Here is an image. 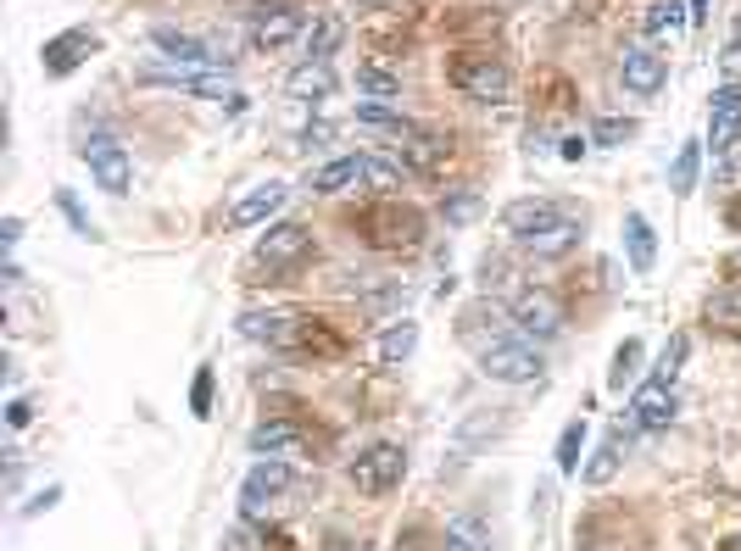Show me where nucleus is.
I'll return each mask as SVG.
<instances>
[{
	"mask_svg": "<svg viewBox=\"0 0 741 551\" xmlns=\"http://www.w3.org/2000/svg\"><path fill=\"white\" fill-rule=\"evenodd\" d=\"M352 234L374 251H419L424 245V212L401 196H374L363 212H352Z\"/></svg>",
	"mask_w": 741,
	"mask_h": 551,
	"instance_id": "nucleus-1",
	"label": "nucleus"
},
{
	"mask_svg": "<svg viewBox=\"0 0 741 551\" xmlns=\"http://www.w3.org/2000/svg\"><path fill=\"white\" fill-rule=\"evenodd\" d=\"M446 84L463 101H479V107H497V101L513 96V73L490 51H452L446 56Z\"/></svg>",
	"mask_w": 741,
	"mask_h": 551,
	"instance_id": "nucleus-2",
	"label": "nucleus"
},
{
	"mask_svg": "<svg viewBox=\"0 0 741 551\" xmlns=\"http://www.w3.org/2000/svg\"><path fill=\"white\" fill-rule=\"evenodd\" d=\"M312 256V229L307 223H274L263 240H257V251H252V285H257V273H268V285H285V273H296L301 262Z\"/></svg>",
	"mask_w": 741,
	"mask_h": 551,
	"instance_id": "nucleus-3",
	"label": "nucleus"
},
{
	"mask_svg": "<svg viewBox=\"0 0 741 551\" xmlns=\"http://www.w3.org/2000/svg\"><path fill=\"white\" fill-rule=\"evenodd\" d=\"M140 78H145V84H168V89H185V96L229 101L234 112L245 107V96L234 89V73H229V67H185V62H151Z\"/></svg>",
	"mask_w": 741,
	"mask_h": 551,
	"instance_id": "nucleus-4",
	"label": "nucleus"
},
{
	"mask_svg": "<svg viewBox=\"0 0 741 551\" xmlns=\"http://www.w3.org/2000/svg\"><path fill=\"white\" fill-rule=\"evenodd\" d=\"M401 474H407V451H401V445H390V440H379V445L357 451V456H352V469H346V480H352V491H357V496H390V491L401 485Z\"/></svg>",
	"mask_w": 741,
	"mask_h": 551,
	"instance_id": "nucleus-5",
	"label": "nucleus"
},
{
	"mask_svg": "<svg viewBox=\"0 0 741 551\" xmlns=\"http://www.w3.org/2000/svg\"><path fill=\"white\" fill-rule=\"evenodd\" d=\"M479 374L497 385H535L541 379V351L530 340H490L479 351Z\"/></svg>",
	"mask_w": 741,
	"mask_h": 551,
	"instance_id": "nucleus-6",
	"label": "nucleus"
},
{
	"mask_svg": "<svg viewBox=\"0 0 741 551\" xmlns=\"http://www.w3.org/2000/svg\"><path fill=\"white\" fill-rule=\"evenodd\" d=\"M307 23H312V0H257L252 40L268 45V51H279V45H290Z\"/></svg>",
	"mask_w": 741,
	"mask_h": 551,
	"instance_id": "nucleus-7",
	"label": "nucleus"
},
{
	"mask_svg": "<svg viewBox=\"0 0 741 551\" xmlns=\"http://www.w3.org/2000/svg\"><path fill=\"white\" fill-rule=\"evenodd\" d=\"M285 491H290V463H285V456H257L252 474H245V485H240V518L257 524Z\"/></svg>",
	"mask_w": 741,
	"mask_h": 551,
	"instance_id": "nucleus-8",
	"label": "nucleus"
},
{
	"mask_svg": "<svg viewBox=\"0 0 741 551\" xmlns=\"http://www.w3.org/2000/svg\"><path fill=\"white\" fill-rule=\"evenodd\" d=\"M78 156L90 162V173H96V184L112 196V201H123L129 196V184H134V162H129V151L112 140V134H90L85 145H78Z\"/></svg>",
	"mask_w": 741,
	"mask_h": 551,
	"instance_id": "nucleus-9",
	"label": "nucleus"
},
{
	"mask_svg": "<svg viewBox=\"0 0 741 551\" xmlns=\"http://www.w3.org/2000/svg\"><path fill=\"white\" fill-rule=\"evenodd\" d=\"M619 78H624V89L630 96H657V89L670 84V56L657 51V45H646V40H635V45H624V56H619Z\"/></svg>",
	"mask_w": 741,
	"mask_h": 551,
	"instance_id": "nucleus-10",
	"label": "nucleus"
},
{
	"mask_svg": "<svg viewBox=\"0 0 741 551\" xmlns=\"http://www.w3.org/2000/svg\"><path fill=\"white\" fill-rule=\"evenodd\" d=\"M151 45L168 56V62H185V67H229V51L201 40V34H185V29H151Z\"/></svg>",
	"mask_w": 741,
	"mask_h": 551,
	"instance_id": "nucleus-11",
	"label": "nucleus"
},
{
	"mask_svg": "<svg viewBox=\"0 0 741 551\" xmlns=\"http://www.w3.org/2000/svg\"><path fill=\"white\" fill-rule=\"evenodd\" d=\"M396 162L401 167H413V173H441L446 162H452V140L446 134H430V129H407L401 140H396Z\"/></svg>",
	"mask_w": 741,
	"mask_h": 551,
	"instance_id": "nucleus-12",
	"label": "nucleus"
},
{
	"mask_svg": "<svg viewBox=\"0 0 741 551\" xmlns=\"http://www.w3.org/2000/svg\"><path fill=\"white\" fill-rule=\"evenodd\" d=\"M101 51V40L90 34V29H67V34H56V40H45V73L51 78H67V73H78V67H85L90 56Z\"/></svg>",
	"mask_w": 741,
	"mask_h": 551,
	"instance_id": "nucleus-13",
	"label": "nucleus"
},
{
	"mask_svg": "<svg viewBox=\"0 0 741 551\" xmlns=\"http://www.w3.org/2000/svg\"><path fill=\"white\" fill-rule=\"evenodd\" d=\"M513 323L524 334H535V340H552V334H563V307L552 301V290H519L513 296Z\"/></svg>",
	"mask_w": 741,
	"mask_h": 551,
	"instance_id": "nucleus-14",
	"label": "nucleus"
},
{
	"mask_svg": "<svg viewBox=\"0 0 741 551\" xmlns=\"http://www.w3.org/2000/svg\"><path fill=\"white\" fill-rule=\"evenodd\" d=\"M675 385H664V379H646V385H635V396H630V423L635 429H670V418H675Z\"/></svg>",
	"mask_w": 741,
	"mask_h": 551,
	"instance_id": "nucleus-15",
	"label": "nucleus"
},
{
	"mask_svg": "<svg viewBox=\"0 0 741 551\" xmlns=\"http://www.w3.org/2000/svg\"><path fill=\"white\" fill-rule=\"evenodd\" d=\"M285 201H290V190H285L279 178H268V184H252V190H245V196L234 201L229 223H234V229H257V223H268V218H274Z\"/></svg>",
	"mask_w": 741,
	"mask_h": 551,
	"instance_id": "nucleus-16",
	"label": "nucleus"
},
{
	"mask_svg": "<svg viewBox=\"0 0 741 551\" xmlns=\"http://www.w3.org/2000/svg\"><path fill=\"white\" fill-rule=\"evenodd\" d=\"M240 334H245V340H263V345H274V351H296L301 312H245V318H240Z\"/></svg>",
	"mask_w": 741,
	"mask_h": 551,
	"instance_id": "nucleus-17",
	"label": "nucleus"
},
{
	"mask_svg": "<svg viewBox=\"0 0 741 551\" xmlns=\"http://www.w3.org/2000/svg\"><path fill=\"white\" fill-rule=\"evenodd\" d=\"M307 429L301 423H290V418H263L257 429H252V451L257 456H307Z\"/></svg>",
	"mask_w": 741,
	"mask_h": 551,
	"instance_id": "nucleus-18",
	"label": "nucleus"
},
{
	"mask_svg": "<svg viewBox=\"0 0 741 551\" xmlns=\"http://www.w3.org/2000/svg\"><path fill=\"white\" fill-rule=\"evenodd\" d=\"M552 223H563V207H557V201H513V207L502 212V229H508L519 245H530V240L546 234Z\"/></svg>",
	"mask_w": 741,
	"mask_h": 551,
	"instance_id": "nucleus-19",
	"label": "nucleus"
},
{
	"mask_svg": "<svg viewBox=\"0 0 741 551\" xmlns=\"http://www.w3.org/2000/svg\"><path fill=\"white\" fill-rule=\"evenodd\" d=\"M312 196H346V190H363V156H335L323 162L312 178H307Z\"/></svg>",
	"mask_w": 741,
	"mask_h": 551,
	"instance_id": "nucleus-20",
	"label": "nucleus"
},
{
	"mask_svg": "<svg viewBox=\"0 0 741 551\" xmlns=\"http://www.w3.org/2000/svg\"><path fill=\"white\" fill-rule=\"evenodd\" d=\"M296 351H307V356H341V351H346V334H341V329H329V318H312V312H301V334H296Z\"/></svg>",
	"mask_w": 741,
	"mask_h": 551,
	"instance_id": "nucleus-21",
	"label": "nucleus"
},
{
	"mask_svg": "<svg viewBox=\"0 0 741 551\" xmlns=\"http://www.w3.org/2000/svg\"><path fill=\"white\" fill-rule=\"evenodd\" d=\"M624 256H630V273H652V262H657V234L641 212L624 218Z\"/></svg>",
	"mask_w": 741,
	"mask_h": 551,
	"instance_id": "nucleus-22",
	"label": "nucleus"
},
{
	"mask_svg": "<svg viewBox=\"0 0 741 551\" xmlns=\"http://www.w3.org/2000/svg\"><path fill=\"white\" fill-rule=\"evenodd\" d=\"M285 89L296 101H323L329 89H335V73H329V62H301L290 78H285Z\"/></svg>",
	"mask_w": 741,
	"mask_h": 551,
	"instance_id": "nucleus-23",
	"label": "nucleus"
},
{
	"mask_svg": "<svg viewBox=\"0 0 741 551\" xmlns=\"http://www.w3.org/2000/svg\"><path fill=\"white\" fill-rule=\"evenodd\" d=\"M441 551H490V524H485V518H474V513L452 518V524H446V535H441Z\"/></svg>",
	"mask_w": 741,
	"mask_h": 551,
	"instance_id": "nucleus-24",
	"label": "nucleus"
},
{
	"mask_svg": "<svg viewBox=\"0 0 741 551\" xmlns=\"http://www.w3.org/2000/svg\"><path fill=\"white\" fill-rule=\"evenodd\" d=\"M413 345H419V323H390L385 334H379V345H374V356H379V367H396V362H407L413 356Z\"/></svg>",
	"mask_w": 741,
	"mask_h": 551,
	"instance_id": "nucleus-25",
	"label": "nucleus"
},
{
	"mask_svg": "<svg viewBox=\"0 0 741 551\" xmlns=\"http://www.w3.org/2000/svg\"><path fill=\"white\" fill-rule=\"evenodd\" d=\"M686 23H692V12L681 7V0H652L646 18H641V34H646V40H664V34H675V29H686Z\"/></svg>",
	"mask_w": 741,
	"mask_h": 551,
	"instance_id": "nucleus-26",
	"label": "nucleus"
},
{
	"mask_svg": "<svg viewBox=\"0 0 741 551\" xmlns=\"http://www.w3.org/2000/svg\"><path fill=\"white\" fill-rule=\"evenodd\" d=\"M574 245H580V223H574V218H563V223H552L546 234H535V240H530V251H535V256H546V262L568 256Z\"/></svg>",
	"mask_w": 741,
	"mask_h": 551,
	"instance_id": "nucleus-27",
	"label": "nucleus"
},
{
	"mask_svg": "<svg viewBox=\"0 0 741 551\" xmlns=\"http://www.w3.org/2000/svg\"><path fill=\"white\" fill-rule=\"evenodd\" d=\"M736 140H741V107H708V140L703 145H714V156H719Z\"/></svg>",
	"mask_w": 741,
	"mask_h": 551,
	"instance_id": "nucleus-28",
	"label": "nucleus"
},
{
	"mask_svg": "<svg viewBox=\"0 0 741 551\" xmlns=\"http://www.w3.org/2000/svg\"><path fill=\"white\" fill-rule=\"evenodd\" d=\"M580 451H586V418H568L557 434V474H580Z\"/></svg>",
	"mask_w": 741,
	"mask_h": 551,
	"instance_id": "nucleus-29",
	"label": "nucleus"
},
{
	"mask_svg": "<svg viewBox=\"0 0 741 551\" xmlns=\"http://www.w3.org/2000/svg\"><path fill=\"white\" fill-rule=\"evenodd\" d=\"M697 167H703V140H686V145L675 151V162H670V190H675V196H686L692 184H697Z\"/></svg>",
	"mask_w": 741,
	"mask_h": 551,
	"instance_id": "nucleus-30",
	"label": "nucleus"
},
{
	"mask_svg": "<svg viewBox=\"0 0 741 551\" xmlns=\"http://www.w3.org/2000/svg\"><path fill=\"white\" fill-rule=\"evenodd\" d=\"M613 474H619V434H608V440L591 451V463L580 469V480H586V485H608Z\"/></svg>",
	"mask_w": 741,
	"mask_h": 551,
	"instance_id": "nucleus-31",
	"label": "nucleus"
},
{
	"mask_svg": "<svg viewBox=\"0 0 741 551\" xmlns=\"http://www.w3.org/2000/svg\"><path fill=\"white\" fill-rule=\"evenodd\" d=\"M363 184L379 196H396L401 190V162H385V156H363Z\"/></svg>",
	"mask_w": 741,
	"mask_h": 551,
	"instance_id": "nucleus-32",
	"label": "nucleus"
},
{
	"mask_svg": "<svg viewBox=\"0 0 741 551\" xmlns=\"http://www.w3.org/2000/svg\"><path fill=\"white\" fill-rule=\"evenodd\" d=\"M341 18H318V29L307 34V62H329L335 56V45H341Z\"/></svg>",
	"mask_w": 741,
	"mask_h": 551,
	"instance_id": "nucleus-33",
	"label": "nucleus"
},
{
	"mask_svg": "<svg viewBox=\"0 0 741 551\" xmlns=\"http://www.w3.org/2000/svg\"><path fill=\"white\" fill-rule=\"evenodd\" d=\"M357 89H363V96H401V73L368 62V67H357Z\"/></svg>",
	"mask_w": 741,
	"mask_h": 551,
	"instance_id": "nucleus-34",
	"label": "nucleus"
},
{
	"mask_svg": "<svg viewBox=\"0 0 741 551\" xmlns=\"http://www.w3.org/2000/svg\"><path fill=\"white\" fill-rule=\"evenodd\" d=\"M357 123H374V129H390L396 140L407 134V129H413V123H407L396 107H385V101H357Z\"/></svg>",
	"mask_w": 741,
	"mask_h": 551,
	"instance_id": "nucleus-35",
	"label": "nucleus"
},
{
	"mask_svg": "<svg viewBox=\"0 0 741 551\" xmlns=\"http://www.w3.org/2000/svg\"><path fill=\"white\" fill-rule=\"evenodd\" d=\"M635 367H641V340H624L613 351V367H608V390H624L635 379Z\"/></svg>",
	"mask_w": 741,
	"mask_h": 551,
	"instance_id": "nucleus-36",
	"label": "nucleus"
},
{
	"mask_svg": "<svg viewBox=\"0 0 741 551\" xmlns=\"http://www.w3.org/2000/svg\"><path fill=\"white\" fill-rule=\"evenodd\" d=\"M686 351H692V340H686V334H675V340L664 345V356H657V367H652V379H664V385H675V379H681V362H686Z\"/></svg>",
	"mask_w": 741,
	"mask_h": 551,
	"instance_id": "nucleus-37",
	"label": "nucleus"
},
{
	"mask_svg": "<svg viewBox=\"0 0 741 551\" xmlns=\"http://www.w3.org/2000/svg\"><path fill=\"white\" fill-rule=\"evenodd\" d=\"M218 551H268V535H257L252 518H240L234 529H223V546Z\"/></svg>",
	"mask_w": 741,
	"mask_h": 551,
	"instance_id": "nucleus-38",
	"label": "nucleus"
},
{
	"mask_svg": "<svg viewBox=\"0 0 741 551\" xmlns=\"http://www.w3.org/2000/svg\"><path fill=\"white\" fill-rule=\"evenodd\" d=\"M212 390H218V374L212 367H196V385H190V412L196 418H212Z\"/></svg>",
	"mask_w": 741,
	"mask_h": 551,
	"instance_id": "nucleus-39",
	"label": "nucleus"
},
{
	"mask_svg": "<svg viewBox=\"0 0 741 551\" xmlns=\"http://www.w3.org/2000/svg\"><path fill=\"white\" fill-rule=\"evenodd\" d=\"M624 140H635V118H602L591 129V145H624Z\"/></svg>",
	"mask_w": 741,
	"mask_h": 551,
	"instance_id": "nucleus-40",
	"label": "nucleus"
},
{
	"mask_svg": "<svg viewBox=\"0 0 741 551\" xmlns=\"http://www.w3.org/2000/svg\"><path fill=\"white\" fill-rule=\"evenodd\" d=\"M708 318H714V323H741V290L730 285V290L708 296Z\"/></svg>",
	"mask_w": 741,
	"mask_h": 551,
	"instance_id": "nucleus-41",
	"label": "nucleus"
},
{
	"mask_svg": "<svg viewBox=\"0 0 741 551\" xmlns=\"http://www.w3.org/2000/svg\"><path fill=\"white\" fill-rule=\"evenodd\" d=\"M56 207H62V212H67V223H73V229H78V234H85V240H101V234H96V223H90V218H85V212H78V201H73V196H67V190H56Z\"/></svg>",
	"mask_w": 741,
	"mask_h": 551,
	"instance_id": "nucleus-42",
	"label": "nucleus"
},
{
	"mask_svg": "<svg viewBox=\"0 0 741 551\" xmlns=\"http://www.w3.org/2000/svg\"><path fill=\"white\" fill-rule=\"evenodd\" d=\"M586 151H591V134H568V140H557V156H563V162H580Z\"/></svg>",
	"mask_w": 741,
	"mask_h": 551,
	"instance_id": "nucleus-43",
	"label": "nucleus"
},
{
	"mask_svg": "<svg viewBox=\"0 0 741 551\" xmlns=\"http://www.w3.org/2000/svg\"><path fill=\"white\" fill-rule=\"evenodd\" d=\"M56 502H62V485H45V491H40V496H34V502H29L23 513L34 518V513H45V507H56Z\"/></svg>",
	"mask_w": 741,
	"mask_h": 551,
	"instance_id": "nucleus-44",
	"label": "nucleus"
},
{
	"mask_svg": "<svg viewBox=\"0 0 741 551\" xmlns=\"http://www.w3.org/2000/svg\"><path fill=\"white\" fill-rule=\"evenodd\" d=\"M29 418H34V407H29V401H23V396H18V401H12V407H7V423H12V429H23V423H29Z\"/></svg>",
	"mask_w": 741,
	"mask_h": 551,
	"instance_id": "nucleus-45",
	"label": "nucleus"
},
{
	"mask_svg": "<svg viewBox=\"0 0 741 551\" xmlns=\"http://www.w3.org/2000/svg\"><path fill=\"white\" fill-rule=\"evenodd\" d=\"M714 107H741V84H725V89H714Z\"/></svg>",
	"mask_w": 741,
	"mask_h": 551,
	"instance_id": "nucleus-46",
	"label": "nucleus"
},
{
	"mask_svg": "<svg viewBox=\"0 0 741 551\" xmlns=\"http://www.w3.org/2000/svg\"><path fill=\"white\" fill-rule=\"evenodd\" d=\"M0 240H7V251L23 240V218H7V223H0Z\"/></svg>",
	"mask_w": 741,
	"mask_h": 551,
	"instance_id": "nucleus-47",
	"label": "nucleus"
},
{
	"mask_svg": "<svg viewBox=\"0 0 741 551\" xmlns=\"http://www.w3.org/2000/svg\"><path fill=\"white\" fill-rule=\"evenodd\" d=\"M725 273H730L736 285H741V251H730V256H725Z\"/></svg>",
	"mask_w": 741,
	"mask_h": 551,
	"instance_id": "nucleus-48",
	"label": "nucleus"
},
{
	"mask_svg": "<svg viewBox=\"0 0 741 551\" xmlns=\"http://www.w3.org/2000/svg\"><path fill=\"white\" fill-rule=\"evenodd\" d=\"M686 12H692V23H703L708 18V0H686Z\"/></svg>",
	"mask_w": 741,
	"mask_h": 551,
	"instance_id": "nucleus-49",
	"label": "nucleus"
},
{
	"mask_svg": "<svg viewBox=\"0 0 741 551\" xmlns=\"http://www.w3.org/2000/svg\"><path fill=\"white\" fill-rule=\"evenodd\" d=\"M719 551H741V535H730V540H725V546H719Z\"/></svg>",
	"mask_w": 741,
	"mask_h": 551,
	"instance_id": "nucleus-50",
	"label": "nucleus"
}]
</instances>
